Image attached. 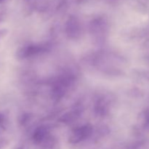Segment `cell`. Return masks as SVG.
Returning <instances> with one entry per match:
<instances>
[{
    "label": "cell",
    "instance_id": "obj_2",
    "mask_svg": "<svg viewBox=\"0 0 149 149\" xmlns=\"http://www.w3.org/2000/svg\"><path fill=\"white\" fill-rule=\"evenodd\" d=\"M3 122V116H1V114H0V125L2 124Z\"/></svg>",
    "mask_w": 149,
    "mask_h": 149
},
{
    "label": "cell",
    "instance_id": "obj_1",
    "mask_svg": "<svg viewBox=\"0 0 149 149\" xmlns=\"http://www.w3.org/2000/svg\"><path fill=\"white\" fill-rule=\"evenodd\" d=\"M7 31L5 30H0V39H1L2 36H4L6 34Z\"/></svg>",
    "mask_w": 149,
    "mask_h": 149
},
{
    "label": "cell",
    "instance_id": "obj_3",
    "mask_svg": "<svg viewBox=\"0 0 149 149\" xmlns=\"http://www.w3.org/2000/svg\"><path fill=\"white\" fill-rule=\"evenodd\" d=\"M4 1V0H0V3H2Z\"/></svg>",
    "mask_w": 149,
    "mask_h": 149
}]
</instances>
